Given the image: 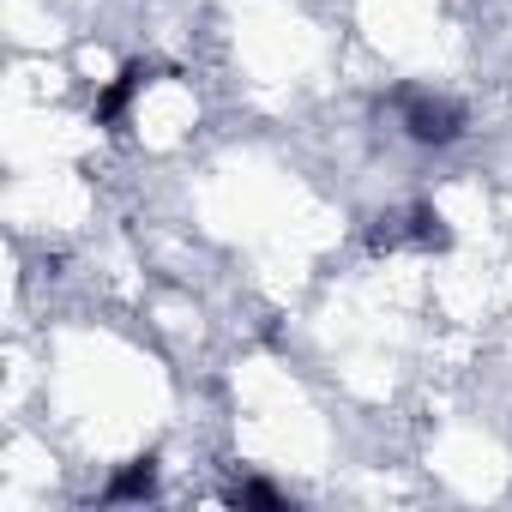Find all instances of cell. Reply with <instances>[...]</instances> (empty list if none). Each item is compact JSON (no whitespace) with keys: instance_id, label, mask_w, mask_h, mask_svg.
Segmentation results:
<instances>
[{"instance_id":"1","label":"cell","mask_w":512,"mask_h":512,"mask_svg":"<svg viewBox=\"0 0 512 512\" xmlns=\"http://www.w3.org/2000/svg\"><path fill=\"white\" fill-rule=\"evenodd\" d=\"M392 103H398V115H404V133H410L416 145H458V139H464V109H458L452 97H434V91H416V85H404Z\"/></svg>"},{"instance_id":"2","label":"cell","mask_w":512,"mask_h":512,"mask_svg":"<svg viewBox=\"0 0 512 512\" xmlns=\"http://www.w3.org/2000/svg\"><path fill=\"white\" fill-rule=\"evenodd\" d=\"M374 247H422V253H440L452 247V229L434 205H416L410 217H386V229H374Z\"/></svg>"},{"instance_id":"3","label":"cell","mask_w":512,"mask_h":512,"mask_svg":"<svg viewBox=\"0 0 512 512\" xmlns=\"http://www.w3.org/2000/svg\"><path fill=\"white\" fill-rule=\"evenodd\" d=\"M145 85H151V67H145V61H127V67H121V73L109 79V91L97 97V127H121L127 103H133V97H139Z\"/></svg>"},{"instance_id":"4","label":"cell","mask_w":512,"mask_h":512,"mask_svg":"<svg viewBox=\"0 0 512 512\" xmlns=\"http://www.w3.org/2000/svg\"><path fill=\"white\" fill-rule=\"evenodd\" d=\"M157 494V458L145 452V458H127L115 476H109V488H103V500H151Z\"/></svg>"},{"instance_id":"5","label":"cell","mask_w":512,"mask_h":512,"mask_svg":"<svg viewBox=\"0 0 512 512\" xmlns=\"http://www.w3.org/2000/svg\"><path fill=\"white\" fill-rule=\"evenodd\" d=\"M235 500H241V506H284V494H278L272 482H241Z\"/></svg>"}]
</instances>
